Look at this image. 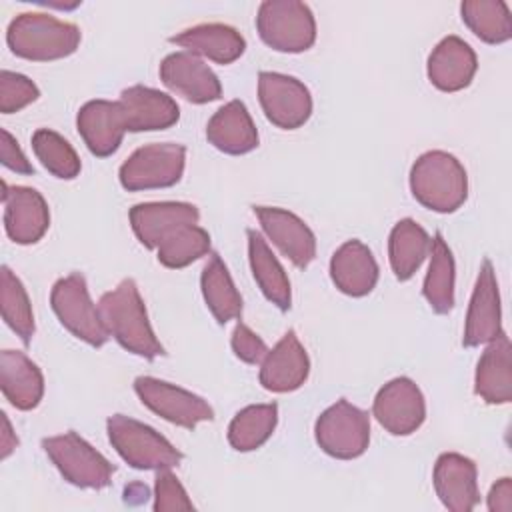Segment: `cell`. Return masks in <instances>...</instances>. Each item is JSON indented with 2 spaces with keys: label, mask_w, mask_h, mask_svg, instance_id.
<instances>
[{
  "label": "cell",
  "mask_w": 512,
  "mask_h": 512,
  "mask_svg": "<svg viewBox=\"0 0 512 512\" xmlns=\"http://www.w3.org/2000/svg\"><path fill=\"white\" fill-rule=\"evenodd\" d=\"M42 448L64 480L72 486L100 490L112 482V474L116 470L114 464H110L96 448L72 430L44 438Z\"/></svg>",
  "instance_id": "52a82bcc"
},
{
  "label": "cell",
  "mask_w": 512,
  "mask_h": 512,
  "mask_svg": "<svg viewBox=\"0 0 512 512\" xmlns=\"http://www.w3.org/2000/svg\"><path fill=\"white\" fill-rule=\"evenodd\" d=\"M32 150L42 166L56 178L72 180L80 174V158L72 144L50 128H38L32 134Z\"/></svg>",
  "instance_id": "e575fe53"
},
{
  "label": "cell",
  "mask_w": 512,
  "mask_h": 512,
  "mask_svg": "<svg viewBox=\"0 0 512 512\" xmlns=\"http://www.w3.org/2000/svg\"><path fill=\"white\" fill-rule=\"evenodd\" d=\"M134 392L146 408L170 424L192 430L200 422L214 420V410L204 398L176 384L152 376H138L134 380Z\"/></svg>",
  "instance_id": "30bf717a"
},
{
  "label": "cell",
  "mask_w": 512,
  "mask_h": 512,
  "mask_svg": "<svg viewBox=\"0 0 512 512\" xmlns=\"http://www.w3.org/2000/svg\"><path fill=\"white\" fill-rule=\"evenodd\" d=\"M0 306L4 322L28 346L34 336V312L24 284L8 266L0 272Z\"/></svg>",
  "instance_id": "836d02e7"
},
{
  "label": "cell",
  "mask_w": 512,
  "mask_h": 512,
  "mask_svg": "<svg viewBox=\"0 0 512 512\" xmlns=\"http://www.w3.org/2000/svg\"><path fill=\"white\" fill-rule=\"evenodd\" d=\"M4 228L16 244H36L50 226V210L44 196L30 186L2 182Z\"/></svg>",
  "instance_id": "9a60e30c"
},
{
  "label": "cell",
  "mask_w": 512,
  "mask_h": 512,
  "mask_svg": "<svg viewBox=\"0 0 512 512\" xmlns=\"http://www.w3.org/2000/svg\"><path fill=\"white\" fill-rule=\"evenodd\" d=\"M210 252V234L200 228L198 224H186L164 238L158 248L156 256L158 262L166 268H184L198 258Z\"/></svg>",
  "instance_id": "d590c367"
},
{
  "label": "cell",
  "mask_w": 512,
  "mask_h": 512,
  "mask_svg": "<svg viewBox=\"0 0 512 512\" xmlns=\"http://www.w3.org/2000/svg\"><path fill=\"white\" fill-rule=\"evenodd\" d=\"M200 288L206 306L220 324L240 318L242 296L236 290L232 276L218 254H210L208 262L204 264L200 274Z\"/></svg>",
  "instance_id": "f546056e"
},
{
  "label": "cell",
  "mask_w": 512,
  "mask_h": 512,
  "mask_svg": "<svg viewBox=\"0 0 512 512\" xmlns=\"http://www.w3.org/2000/svg\"><path fill=\"white\" fill-rule=\"evenodd\" d=\"M154 510L156 512H178L194 510L192 500L188 498L180 480L170 472V468L158 470L154 482Z\"/></svg>",
  "instance_id": "74e56055"
},
{
  "label": "cell",
  "mask_w": 512,
  "mask_h": 512,
  "mask_svg": "<svg viewBox=\"0 0 512 512\" xmlns=\"http://www.w3.org/2000/svg\"><path fill=\"white\" fill-rule=\"evenodd\" d=\"M462 22L486 44H502L512 38L510 8L502 0H466L460 4Z\"/></svg>",
  "instance_id": "d6a6232c"
},
{
  "label": "cell",
  "mask_w": 512,
  "mask_h": 512,
  "mask_svg": "<svg viewBox=\"0 0 512 512\" xmlns=\"http://www.w3.org/2000/svg\"><path fill=\"white\" fill-rule=\"evenodd\" d=\"M254 214L264 234L296 268H306L314 260L316 236L302 218L276 206H254Z\"/></svg>",
  "instance_id": "2e32d148"
},
{
  "label": "cell",
  "mask_w": 512,
  "mask_h": 512,
  "mask_svg": "<svg viewBox=\"0 0 512 512\" xmlns=\"http://www.w3.org/2000/svg\"><path fill=\"white\" fill-rule=\"evenodd\" d=\"M0 162L10 168L12 172L18 174H34V166L30 164V160L26 158V154L22 152V148L18 146V142L14 140V136L8 130H0Z\"/></svg>",
  "instance_id": "ab89813d"
},
{
  "label": "cell",
  "mask_w": 512,
  "mask_h": 512,
  "mask_svg": "<svg viewBox=\"0 0 512 512\" xmlns=\"http://www.w3.org/2000/svg\"><path fill=\"white\" fill-rule=\"evenodd\" d=\"M230 344H232L234 354L246 364H260L264 360V356L268 354L266 342L254 330H250L244 322H238L234 326Z\"/></svg>",
  "instance_id": "f35d334b"
},
{
  "label": "cell",
  "mask_w": 512,
  "mask_h": 512,
  "mask_svg": "<svg viewBox=\"0 0 512 512\" xmlns=\"http://www.w3.org/2000/svg\"><path fill=\"white\" fill-rule=\"evenodd\" d=\"M256 30L272 50L298 54L316 40V20L308 4L298 0H266L258 6Z\"/></svg>",
  "instance_id": "5b68a950"
},
{
  "label": "cell",
  "mask_w": 512,
  "mask_h": 512,
  "mask_svg": "<svg viewBox=\"0 0 512 512\" xmlns=\"http://www.w3.org/2000/svg\"><path fill=\"white\" fill-rule=\"evenodd\" d=\"M0 388L6 400L18 410H32L44 394V376L40 368L20 350H2Z\"/></svg>",
  "instance_id": "4316f807"
},
{
  "label": "cell",
  "mask_w": 512,
  "mask_h": 512,
  "mask_svg": "<svg viewBox=\"0 0 512 512\" xmlns=\"http://www.w3.org/2000/svg\"><path fill=\"white\" fill-rule=\"evenodd\" d=\"M118 102L126 132L164 130L174 126L180 118V108L172 96L142 84L124 88Z\"/></svg>",
  "instance_id": "e0dca14e"
},
{
  "label": "cell",
  "mask_w": 512,
  "mask_h": 512,
  "mask_svg": "<svg viewBox=\"0 0 512 512\" xmlns=\"http://www.w3.org/2000/svg\"><path fill=\"white\" fill-rule=\"evenodd\" d=\"M454 280L456 268L452 250L444 242V236L436 232L430 244V264L422 286V294L436 314H448L454 308Z\"/></svg>",
  "instance_id": "4dcf8cb0"
},
{
  "label": "cell",
  "mask_w": 512,
  "mask_h": 512,
  "mask_svg": "<svg viewBox=\"0 0 512 512\" xmlns=\"http://www.w3.org/2000/svg\"><path fill=\"white\" fill-rule=\"evenodd\" d=\"M246 236H248V260H250L252 276L258 288L280 310H288L292 302V290L282 264L278 262V258L274 256V252L270 250V246L266 244L260 232L248 228Z\"/></svg>",
  "instance_id": "83f0119b"
},
{
  "label": "cell",
  "mask_w": 512,
  "mask_h": 512,
  "mask_svg": "<svg viewBox=\"0 0 512 512\" xmlns=\"http://www.w3.org/2000/svg\"><path fill=\"white\" fill-rule=\"evenodd\" d=\"M50 306L60 324L82 342L94 348L108 342L110 334L102 322L98 306L90 298L86 278L80 272L60 278L52 286Z\"/></svg>",
  "instance_id": "8992f818"
},
{
  "label": "cell",
  "mask_w": 512,
  "mask_h": 512,
  "mask_svg": "<svg viewBox=\"0 0 512 512\" xmlns=\"http://www.w3.org/2000/svg\"><path fill=\"white\" fill-rule=\"evenodd\" d=\"M76 128L82 136L86 148L98 156L106 158L114 154L124 138L126 124L122 116L120 102L112 100H90L76 116Z\"/></svg>",
  "instance_id": "44dd1931"
},
{
  "label": "cell",
  "mask_w": 512,
  "mask_h": 512,
  "mask_svg": "<svg viewBox=\"0 0 512 512\" xmlns=\"http://www.w3.org/2000/svg\"><path fill=\"white\" fill-rule=\"evenodd\" d=\"M478 70L476 52L460 36L442 38L430 52L426 74L432 86L442 92L466 88Z\"/></svg>",
  "instance_id": "7402d4cb"
},
{
  "label": "cell",
  "mask_w": 512,
  "mask_h": 512,
  "mask_svg": "<svg viewBox=\"0 0 512 512\" xmlns=\"http://www.w3.org/2000/svg\"><path fill=\"white\" fill-rule=\"evenodd\" d=\"M310 374V358L294 330H288L260 362V384L268 392L298 390Z\"/></svg>",
  "instance_id": "d6986e66"
},
{
  "label": "cell",
  "mask_w": 512,
  "mask_h": 512,
  "mask_svg": "<svg viewBox=\"0 0 512 512\" xmlns=\"http://www.w3.org/2000/svg\"><path fill=\"white\" fill-rule=\"evenodd\" d=\"M108 440L120 458L136 470H164L182 462V452L176 450L152 426L124 414H114L106 422Z\"/></svg>",
  "instance_id": "277c9868"
},
{
  "label": "cell",
  "mask_w": 512,
  "mask_h": 512,
  "mask_svg": "<svg viewBox=\"0 0 512 512\" xmlns=\"http://www.w3.org/2000/svg\"><path fill=\"white\" fill-rule=\"evenodd\" d=\"M432 238L412 218H402L394 224L388 238V260L398 280H408L430 254Z\"/></svg>",
  "instance_id": "f1b7e54d"
},
{
  "label": "cell",
  "mask_w": 512,
  "mask_h": 512,
  "mask_svg": "<svg viewBox=\"0 0 512 512\" xmlns=\"http://www.w3.org/2000/svg\"><path fill=\"white\" fill-rule=\"evenodd\" d=\"M186 164V148L176 142H154L136 148L120 166L118 180L122 188L154 190L180 182Z\"/></svg>",
  "instance_id": "ba28073f"
},
{
  "label": "cell",
  "mask_w": 512,
  "mask_h": 512,
  "mask_svg": "<svg viewBox=\"0 0 512 512\" xmlns=\"http://www.w3.org/2000/svg\"><path fill=\"white\" fill-rule=\"evenodd\" d=\"M488 510L490 512H512V480L508 476L492 484L488 492Z\"/></svg>",
  "instance_id": "60d3db41"
},
{
  "label": "cell",
  "mask_w": 512,
  "mask_h": 512,
  "mask_svg": "<svg viewBox=\"0 0 512 512\" xmlns=\"http://www.w3.org/2000/svg\"><path fill=\"white\" fill-rule=\"evenodd\" d=\"M170 42L216 64H230L238 60L246 50L244 36L236 28L222 22H208L186 28L170 36Z\"/></svg>",
  "instance_id": "484cf974"
},
{
  "label": "cell",
  "mask_w": 512,
  "mask_h": 512,
  "mask_svg": "<svg viewBox=\"0 0 512 512\" xmlns=\"http://www.w3.org/2000/svg\"><path fill=\"white\" fill-rule=\"evenodd\" d=\"M98 310L108 334L128 352L154 360L166 354L146 314L144 300L132 278H124L98 300Z\"/></svg>",
  "instance_id": "6da1fadb"
},
{
  "label": "cell",
  "mask_w": 512,
  "mask_h": 512,
  "mask_svg": "<svg viewBox=\"0 0 512 512\" xmlns=\"http://www.w3.org/2000/svg\"><path fill=\"white\" fill-rule=\"evenodd\" d=\"M128 218L140 244L156 250L178 228L198 224L200 212L190 202H142L130 208Z\"/></svg>",
  "instance_id": "ac0fdd59"
},
{
  "label": "cell",
  "mask_w": 512,
  "mask_h": 512,
  "mask_svg": "<svg viewBox=\"0 0 512 512\" xmlns=\"http://www.w3.org/2000/svg\"><path fill=\"white\" fill-rule=\"evenodd\" d=\"M40 96L38 86L24 74L2 70L0 72V112L12 114L28 104H32Z\"/></svg>",
  "instance_id": "8d00e7d4"
},
{
  "label": "cell",
  "mask_w": 512,
  "mask_h": 512,
  "mask_svg": "<svg viewBox=\"0 0 512 512\" xmlns=\"http://www.w3.org/2000/svg\"><path fill=\"white\" fill-rule=\"evenodd\" d=\"M432 482L436 496L452 512H470L480 500L476 464L458 452H444L438 456Z\"/></svg>",
  "instance_id": "ffe728a7"
},
{
  "label": "cell",
  "mask_w": 512,
  "mask_h": 512,
  "mask_svg": "<svg viewBox=\"0 0 512 512\" xmlns=\"http://www.w3.org/2000/svg\"><path fill=\"white\" fill-rule=\"evenodd\" d=\"M258 100L264 116L282 130L300 128L312 114L310 90L304 82L288 74L260 72Z\"/></svg>",
  "instance_id": "8fae6325"
},
{
  "label": "cell",
  "mask_w": 512,
  "mask_h": 512,
  "mask_svg": "<svg viewBox=\"0 0 512 512\" xmlns=\"http://www.w3.org/2000/svg\"><path fill=\"white\" fill-rule=\"evenodd\" d=\"M18 446V438L12 432L10 420L6 418V414L2 412V458H8L10 452Z\"/></svg>",
  "instance_id": "b9f144b4"
},
{
  "label": "cell",
  "mask_w": 512,
  "mask_h": 512,
  "mask_svg": "<svg viewBox=\"0 0 512 512\" xmlns=\"http://www.w3.org/2000/svg\"><path fill=\"white\" fill-rule=\"evenodd\" d=\"M474 392L486 404L512 400V344L506 332L488 342L482 352L474 374Z\"/></svg>",
  "instance_id": "d4e9b609"
},
{
  "label": "cell",
  "mask_w": 512,
  "mask_h": 512,
  "mask_svg": "<svg viewBox=\"0 0 512 512\" xmlns=\"http://www.w3.org/2000/svg\"><path fill=\"white\" fill-rule=\"evenodd\" d=\"M330 278L346 296L370 294L378 282V264L372 250L360 240H346L330 258Z\"/></svg>",
  "instance_id": "603a6c76"
},
{
  "label": "cell",
  "mask_w": 512,
  "mask_h": 512,
  "mask_svg": "<svg viewBox=\"0 0 512 512\" xmlns=\"http://www.w3.org/2000/svg\"><path fill=\"white\" fill-rule=\"evenodd\" d=\"M278 424V404H250L236 412L228 426V442L238 452L260 448Z\"/></svg>",
  "instance_id": "1f68e13d"
},
{
  "label": "cell",
  "mask_w": 512,
  "mask_h": 512,
  "mask_svg": "<svg viewBox=\"0 0 512 512\" xmlns=\"http://www.w3.org/2000/svg\"><path fill=\"white\" fill-rule=\"evenodd\" d=\"M80 38V28L76 24L44 12H22L6 30V42L12 54L34 62L70 56L76 52Z\"/></svg>",
  "instance_id": "3957f363"
},
{
  "label": "cell",
  "mask_w": 512,
  "mask_h": 512,
  "mask_svg": "<svg viewBox=\"0 0 512 512\" xmlns=\"http://www.w3.org/2000/svg\"><path fill=\"white\" fill-rule=\"evenodd\" d=\"M502 310H500V292L494 274V266L488 258L482 260L472 298L468 304L466 326L462 344L466 348L488 344L502 334Z\"/></svg>",
  "instance_id": "4fadbf2b"
},
{
  "label": "cell",
  "mask_w": 512,
  "mask_h": 512,
  "mask_svg": "<svg viewBox=\"0 0 512 512\" xmlns=\"http://www.w3.org/2000/svg\"><path fill=\"white\" fill-rule=\"evenodd\" d=\"M316 444L332 458L352 460L366 452L370 442V418L364 410L338 400L328 406L314 424Z\"/></svg>",
  "instance_id": "9c48e42d"
},
{
  "label": "cell",
  "mask_w": 512,
  "mask_h": 512,
  "mask_svg": "<svg viewBox=\"0 0 512 512\" xmlns=\"http://www.w3.org/2000/svg\"><path fill=\"white\" fill-rule=\"evenodd\" d=\"M372 414L386 432L408 436L422 426L426 418V402L414 380L398 376L378 390Z\"/></svg>",
  "instance_id": "7c38bea8"
},
{
  "label": "cell",
  "mask_w": 512,
  "mask_h": 512,
  "mask_svg": "<svg viewBox=\"0 0 512 512\" xmlns=\"http://www.w3.org/2000/svg\"><path fill=\"white\" fill-rule=\"evenodd\" d=\"M208 142L224 154H248L258 146V130L244 102L230 100L206 124Z\"/></svg>",
  "instance_id": "cb8c5ba5"
},
{
  "label": "cell",
  "mask_w": 512,
  "mask_h": 512,
  "mask_svg": "<svg viewBox=\"0 0 512 512\" xmlns=\"http://www.w3.org/2000/svg\"><path fill=\"white\" fill-rule=\"evenodd\" d=\"M410 190L424 208L450 214L468 198V176L454 154L428 150L410 168Z\"/></svg>",
  "instance_id": "7a4b0ae2"
},
{
  "label": "cell",
  "mask_w": 512,
  "mask_h": 512,
  "mask_svg": "<svg viewBox=\"0 0 512 512\" xmlns=\"http://www.w3.org/2000/svg\"><path fill=\"white\" fill-rule=\"evenodd\" d=\"M160 80L192 104H208L222 96L220 80L212 68L186 50L172 52L160 62Z\"/></svg>",
  "instance_id": "5bb4252c"
}]
</instances>
